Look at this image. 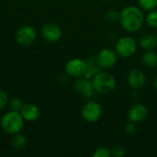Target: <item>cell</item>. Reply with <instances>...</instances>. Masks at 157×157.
<instances>
[{"label":"cell","mask_w":157,"mask_h":157,"mask_svg":"<svg viewBox=\"0 0 157 157\" xmlns=\"http://www.w3.org/2000/svg\"><path fill=\"white\" fill-rule=\"evenodd\" d=\"M1 127L8 134H17L18 133L24 125V119L20 111L11 110L5 113L1 118Z\"/></svg>","instance_id":"3"},{"label":"cell","mask_w":157,"mask_h":157,"mask_svg":"<svg viewBox=\"0 0 157 157\" xmlns=\"http://www.w3.org/2000/svg\"><path fill=\"white\" fill-rule=\"evenodd\" d=\"M142 9L151 11L157 6V0H138Z\"/></svg>","instance_id":"18"},{"label":"cell","mask_w":157,"mask_h":157,"mask_svg":"<svg viewBox=\"0 0 157 157\" xmlns=\"http://www.w3.org/2000/svg\"><path fill=\"white\" fill-rule=\"evenodd\" d=\"M37 38V32L31 26L26 25L19 28L16 33V40L21 46L31 45Z\"/></svg>","instance_id":"7"},{"label":"cell","mask_w":157,"mask_h":157,"mask_svg":"<svg viewBox=\"0 0 157 157\" xmlns=\"http://www.w3.org/2000/svg\"><path fill=\"white\" fill-rule=\"evenodd\" d=\"M126 155V150L121 145H115L111 149V155L115 157H122Z\"/></svg>","instance_id":"23"},{"label":"cell","mask_w":157,"mask_h":157,"mask_svg":"<svg viewBox=\"0 0 157 157\" xmlns=\"http://www.w3.org/2000/svg\"><path fill=\"white\" fill-rule=\"evenodd\" d=\"M65 73L75 78L85 76L86 73V62L80 58H73L65 63Z\"/></svg>","instance_id":"6"},{"label":"cell","mask_w":157,"mask_h":157,"mask_svg":"<svg viewBox=\"0 0 157 157\" xmlns=\"http://www.w3.org/2000/svg\"><path fill=\"white\" fill-rule=\"evenodd\" d=\"M147 116H148V109L146 108V106L140 103L132 105L130 108L127 114L128 120L135 123L144 121L147 118Z\"/></svg>","instance_id":"11"},{"label":"cell","mask_w":157,"mask_h":157,"mask_svg":"<svg viewBox=\"0 0 157 157\" xmlns=\"http://www.w3.org/2000/svg\"><path fill=\"white\" fill-rule=\"evenodd\" d=\"M20 113L24 121L29 122L37 121L40 117V109L33 104H24L20 109Z\"/></svg>","instance_id":"13"},{"label":"cell","mask_w":157,"mask_h":157,"mask_svg":"<svg viewBox=\"0 0 157 157\" xmlns=\"http://www.w3.org/2000/svg\"><path fill=\"white\" fill-rule=\"evenodd\" d=\"M140 47L144 51H152L157 46V36L154 34H144L139 40Z\"/></svg>","instance_id":"14"},{"label":"cell","mask_w":157,"mask_h":157,"mask_svg":"<svg viewBox=\"0 0 157 157\" xmlns=\"http://www.w3.org/2000/svg\"><path fill=\"white\" fill-rule=\"evenodd\" d=\"M86 62V73L85 75L86 77L87 78H91L93 77L96 74H98V72H100L101 67L98 65V61H97V57H90L88 58Z\"/></svg>","instance_id":"15"},{"label":"cell","mask_w":157,"mask_h":157,"mask_svg":"<svg viewBox=\"0 0 157 157\" xmlns=\"http://www.w3.org/2000/svg\"><path fill=\"white\" fill-rule=\"evenodd\" d=\"M146 81L145 75L140 69H132L127 76V82L131 87L133 89L142 88Z\"/></svg>","instance_id":"12"},{"label":"cell","mask_w":157,"mask_h":157,"mask_svg":"<svg viewBox=\"0 0 157 157\" xmlns=\"http://www.w3.org/2000/svg\"><path fill=\"white\" fill-rule=\"evenodd\" d=\"M27 144H28L27 138L24 135L19 134V132L17 134H14L11 140V144L16 149H24L27 146Z\"/></svg>","instance_id":"17"},{"label":"cell","mask_w":157,"mask_h":157,"mask_svg":"<svg viewBox=\"0 0 157 157\" xmlns=\"http://www.w3.org/2000/svg\"><path fill=\"white\" fill-rule=\"evenodd\" d=\"M104 1H105V0H104Z\"/></svg>","instance_id":"27"},{"label":"cell","mask_w":157,"mask_h":157,"mask_svg":"<svg viewBox=\"0 0 157 157\" xmlns=\"http://www.w3.org/2000/svg\"><path fill=\"white\" fill-rule=\"evenodd\" d=\"M23 102L19 98H13L9 102V107L11 110L20 111L21 108L23 107Z\"/></svg>","instance_id":"21"},{"label":"cell","mask_w":157,"mask_h":157,"mask_svg":"<svg viewBox=\"0 0 157 157\" xmlns=\"http://www.w3.org/2000/svg\"><path fill=\"white\" fill-rule=\"evenodd\" d=\"M153 85H154V87L155 88V90H157V77H155V78Z\"/></svg>","instance_id":"26"},{"label":"cell","mask_w":157,"mask_h":157,"mask_svg":"<svg viewBox=\"0 0 157 157\" xmlns=\"http://www.w3.org/2000/svg\"><path fill=\"white\" fill-rule=\"evenodd\" d=\"M145 17L141 8L129 6L120 13V22L121 27L129 32H136L141 29L144 23Z\"/></svg>","instance_id":"1"},{"label":"cell","mask_w":157,"mask_h":157,"mask_svg":"<svg viewBox=\"0 0 157 157\" xmlns=\"http://www.w3.org/2000/svg\"><path fill=\"white\" fill-rule=\"evenodd\" d=\"M93 157H110L111 156V150L106 146L98 147L94 153L92 154Z\"/></svg>","instance_id":"19"},{"label":"cell","mask_w":157,"mask_h":157,"mask_svg":"<svg viewBox=\"0 0 157 157\" xmlns=\"http://www.w3.org/2000/svg\"><path fill=\"white\" fill-rule=\"evenodd\" d=\"M103 113V109L101 105L94 100H89L87 101L82 108L81 110V115L83 119L90 123L98 121Z\"/></svg>","instance_id":"5"},{"label":"cell","mask_w":157,"mask_h":157,"mask_svg":"<svg viewBox=\"0 0 157 157\" xmlns=\"http://www.w3.org/2000/svg\"><path fill=\"white\" fill-rule=\"evenodd\" d=\"M143 64L147 68H155L157 66V54L152 51H146L142 57Z\"/></svg>","instance_id":"16"},{"label":"cell","mask_w":157,"mask_h":157,"mask_svg":"<svg viewBox=\"0 0 157 157\" xmlns=\"http://www.w3.org/2000/svg\"><path fill=\"white\" fill-rule=\"evenodd\" d=\"M124 132L126 134L130 135V136H132L134 135L136 132H137V126H136V123L133 122V121H130L125 125V128H124Z\"/></svg>","instance_id":"22"},{"label":"cell","mask_w":157,"mask_h":157,"mask_svg":"<svg viewBox=\"0 0 157 157\" xmlns=\"http://www.w3.org/2000/svg\"><path fill=\"white\" fill-rule=\"evenodd\" d=\"M40 34L45 40L49 42H56L62 37V29L58 25L48 22L41 27Z\"/></svg>","instance_id":"10"},{"label":"cell","mask_w":157,"mask_h":157,"mask_svg":"<svg viewBox=\"0 0 157 157\" xmlns=\"http://www.w3.org/2000/svg\"><path fill=\"white\" fill-rule=\"evenodd\" d=\"M106 17L110 22H116L120 20V13L116 10H109L106 14Z\"/></svg>","instance_id":"25"},{"label":"cell","mask_w":157,"mask_h":157,"mask_svg":"<svg viewBox=\"0 0 157 157\" xmlns=\"http://www.w3.org/2000/svg\"><path fill=\"white\" fill-rule=\"evenodd\" d=\"M97 61L102 69L112 68L117 63V53L111 49H103L97 55Z\"/></svg>","instance_id":"9"},{"label":"cell","mask_w":157,"mask_h":157,"mask_svg":"<svg viewBox=\"0 0 157 157\" xmlns=\"http://www.w3.org/2000/svg\"><path fill=\"white\" fill-rule=\"evenodd\" d=\"M92 86L95 92L108 95L113 92L116 88V79L115 77L107 72H98L92 77Z\"/></svg>","instance_id":"2"},{"label":"cell","mask_w":157,"mask_h":157,"mask_svg":"<svg viewBox=\"0 0 157 157\" xmlns=\"http://www.w3.org/2000/svg\"><path fill=\"white\" fill-rule=\"evenodd\" d=\"M9 101L8 95L4 90H0V111L6 109Z\"/></svg>","instance_id":"24"},{"label":"cell","mask_w":157,"mask_h":157,"mask_svg":"<svg viewBox=\"0 0 157 157\" xmlns=\"http://www.w3.org/2000/svg\"><path fill=\"white\" fill-rule=\"evenodd\" d=\"M137 50V43L135 40L130 36H124L119 39L115 45V52L117 55L122 58L132 57Z\"/></svg>","instance_id":"4"},{"label":"cell","mask_w":157,"mask_h":157,"mask_svg":"<svg viewBox=\"0 0 157 157\" xmlns=\"http://www.w3.org/2000/svg\"><path fill=\"white\" fill-rule=\"evenodd\" d=\"M73 86L75 91L84 98H89L94 96L95 90L92 86V81L86 76L76 78Z\"/></svg>","instance_id":"8"},{"label":"cell","mask_w":157,"mask_h":157,"mask_svg":"<svg viewBox=\"0 0 157 157\" xmlns=\"http://www.w3.org/2000/svg\"><path fill=\"white\" fill-rule=\"evenodd\" d=\"M145 20H146V23L151 28H157V10L155 9L151 10L147 14Z\"/></svg>","instance_id":"20"}]
</instances>
